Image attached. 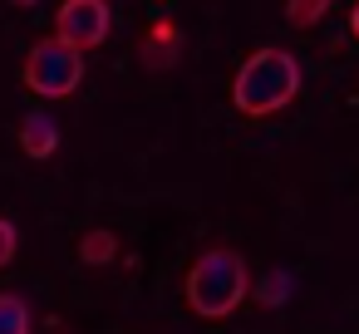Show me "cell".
Wrapping results in <instances>:
<instances>
[{
	"instance_id": "1",
	"label": "cell",
	"mask_w": 359,
	"mask_h": 334,
	"mask_svg": "<svg viewBox=\"0 0 359 334\" xmlns=\"http://www.w3.org/2000/svg\"><path fill=\"white\" fill-rule=\"evenodd\" d=\"M295 94H300V64L285 50H256L231 79V104L246 118H271Z\"/></svg>"
},
{
	"instance_id": "4",
	"label": "cell",
	"mask_w": 359,
	"mask_h": 334,
	"mask_svg": "<svg viewBox=\"0 0 359 334\" xmlns=\"http://www.w3.org/2000/svg\"><path fill=\"white\" fill-rule=\"evenodd\" d=\"M109 0H65V6L55 11V35L74 50H99L109 40Z\"/></svg>"
},
{
	"instance_id": "8",
	"label": "cell",
	"mask_w": 359,
	"mask_h": 334,
	"mask_svg": "<svg viewBox=\"0 0 359 334\" xmlns=\"http://www.w3.org/2000/svg\"><path fill=\"white\" fill-rule=\"evenodd\" d=\"M330 6L334 0H285V20H290V30H310L330 15Z\"/></svg>"
},
{
	"instance_id": "10",
	"label": "cell",
	"mask_w": 359,
	"mask_h": 334,
	"mask_svg": "<svg viewBox=\"0 0 359 334\" xmlns=\"http://www.w3.org/2000/svg\"><path fill=\"white\" fill-rule=\"evenodd\" d=\"M15 246H20V231H15V221H6V216H0V270H6V265L15 260Z\"/></svg>"
},
{
	"instance_id": "5",
	"label": "cell",
	"mask_w": 359,
	"mask_h": 334,
	"mask_svg": "<svg viewBox=\"0 0 359 334\" xmlns=\"http://www.w3.org/2000/svg\"><path fill=\"white\" fill-rule=\"evenodd\" d=\"M55 148H60V128H55V118L30 113V118L20 123V153H25L30 162H40V158H55Z\"/></svg>"
},
{
	"instance_id": "11",
	"label": "cell",
	"mask_w": 359,
	"mask_h": 334,
	"mask_svg": "<svg viewBox=\"0 0 359 334\" xmlns=\"http://www.w3.org/2000/svg\"><path fill=\"white\" fill-rule=\"evenodd\" d=\"M285 290H290V285H285V275H271V285H261V300H271V305H276V300H285Z\"/></svg>"
},
{
	"instance_id": "6",
	"label": "cell",
	"mask_w": 359,
	"mask_h": 334,
	"mask_svg": "<svg viewBox=\"0 0 359 334\" xmlns=\"http://www.w3.org/2000/svg\"><path fill=\"white\" fill-rule=\"evenodd\" d=\"M143 64H148V69L177 64V25H172V20H158V25L143 35Z\"/></svg>"
},
{
	"instance_id": "7",
	"label": "cell",
	"mask_w": 359,
	"mask_h": 334,
	"mask_svg": "<svg viewBox=\"0 0 359 334\" xmlns=\"http://www.w3.org/2000/svg\"><path fill=\"white\" fill-rule=\"evenodd\" d=\"M114 256H118V236H114V231L94 226V231L79 236V260H84V265H109Z\"/></svg>"
},
{
	"instance_id": "12",
	"label": "cell",
	"mask_w": 359,
	"mask_h": 334,
	"mask_svg": "<svg viewBox=\"0 0 359 334\" xmlns=\"http://www.w3.org/2000/svg\"><path fill=\"white\" fill-rule=\"evenodd\" d=\"M349 30H354V40H359V0H354V11H349Z\"/></svg>"
},
{
	"instance_id": "9",
	"label": "cell",
	"mask_w": 359,
	"mask_h": 334,
	"mask_svg": "<svg viewBox=\"0 0 359 334\" xmlns=\"http://www.w3.org/2000/svg\"><path fill=\"white\" fill-rule=\"evenodd\" d=\"M0 334H30V305L20 295H0Z\"/></svg>"
},
{
	"instance_id": "3",
	"label": "cell",
	"mask_w": 359,
	"mask_h": 334,
	"mask_svg": "<svg viewBox=\"0 0 359 334\" xmlns=\"http://www.w3.org/2000/svg\"><path fill=\"white\" fill-rule=\"evenodd\" d=\"M20 79H25V89L40 94V99H69V94L84 84V50L65 45L60 35H55V40H40V45H30Z\"/></svg>"
},
{
	"instance_id": "2",
	"label": "cell",
	"mask_w": 359,
	"mask_h": 334,
	"mask_svg": "<svg viewBox=\"0 0 359 334\" xmlns=\"http://www.w3.org/2000/svg\"><path fill=\"white\" fill-rule=\"evenodd\" d=\"M246 300V260L226 246H212L187 270V309L197 319H226Z\"/></svg>"
}]
</instances>
